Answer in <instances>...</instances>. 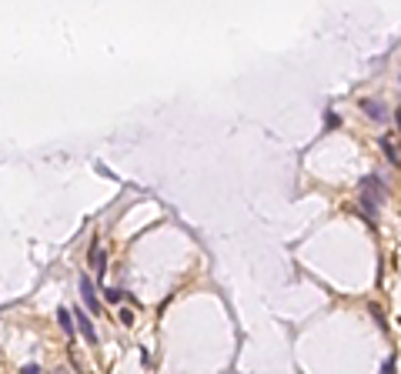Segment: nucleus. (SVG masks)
<instances>
[{"instance_id":"nucleus-1","label":"nucleus","mask_w":401,"mask_h":374,"mask_svg":"<svg viewBox=\"0 0 401 374\" xmlns=\"http://www.w3.org/2000/svg\"><path fill=\"white\" fill-rule=\"evenodd\" d=\"M358 190H361V201H371V204H381V201H384V181L378 177V174L361 177Z\"/></svg>"},{"instance_id":"nucleus-2","label":"nucleus","mask_w":401,"mask_h":374,"mask_svg":"<svg viewBox=\"0 0 401 374\" xmlns=\"http://www.w3.org/2000/svg\"><path fill=\"white\" fill-rule=\"evenodd\" d=\"M71 318H74V327H77V331H80V334L87 337L91 344H97V331H94V324H91V318H87L84 311H74Z\"/></svg>"},{"instance_id":"nucleus-3","label":"nucleus","mask_w":401,"mask_h":374,"mask_svg":"<svg viewBox=\"0 0 401 374\" xmlns=\"http://www.w3.org/2000/svg\"><path fill=\"white\" fill-rule=\"evenodd\" d=\"M361 111L368 114L371 120H378V124H384V120H388V111H384L381 100H371V97H364V100H361Z\"/></svg>"},{"instance_id":"nucleus-4","label":"nucleus","mask_w":401,"mask_h":374,"mask_svg":"<svg viewBox=\"0 0 401 374\" xmlns=\"http://www.w3.org/2000/svg\"><path fill=\"white\" fill-rule=\"evenodd\" d=\"M87 257H91V267H94V278H104V271H107V254H104V247L94 244Z\"/></svg>"},{"instance_id":"nucleus-5","label":"nucleus","mask_w":401,"mask_h":374,"mask_svg":"<svg viewBox=\"0 0 401 374\" xmlns=\"http://www.w3.org/2000/svg\"><path fill=\"white\" fill-rule=\"evenodd\" d=\"M80 298H84V304H87V307H91V311H100V301L94 298V284H91V278H87V274H84V278H80Z\"/></svg>"},{"instance_id":"nucleus-6","label":"nucleus","mask_w":401,"mask_h":374,"mask_svg":"<svg viewBox=\"0 0 401 374\" xmlns=\"http://www.w3.org/2000/svg\"><path fill=\"white\" fill-rule=\"evenodd\" d=\"M57 321H60V327H64V334H67V337H74V334H77L74 318H71V311H67V307H60V311H57Z\"/></svg>"},{"instance_id":"nucleus-7","label":"nucleus","mask_w":401,"mask_h":374,"mask_svg":"<svg viewBox=\"0 0 401 374\" xmlns=\"http://www.w3.org/2000/svg\"><path fill=\"white\" fill-rule=\"evenodd\" d=\"M378 144H381L384 157H388V164H395V167H398V150H395V144H391V137H381Z\"/></svg>"},{"instance_id":"nucleus-8","label":"nucleus","mask_w":401,"mask_h":374,"mask_svg":"<svg viewBox=\"0 0 401 374\" xmlns=\"http://www.w3.org/2000/svg\"><path fill=\"white\" fill-rule=\"evenodd\" d=\"M104 298L111 301V304H120V301H127V294H124V291H117V287H107V291H104Z\"/></svg>"},{"instance_id":"nucleus-9","label":"nucleus","mask_w":401,"mask_h":374,"mask_svg":"<svg viewBox=\"0 0 401 374\" xmlns=\"http://www.w3.org/2000/svg\"><path fill=\"white\" fill-rule=\"evenodd\" d=\"M381 374H395V354L388 357V361H384V368H381Z\"/></svg>"},{"instance_id":"nucleus-10","label":"nucleus","mask_w":401,"mask_h":374,"mask_svg":"<svg viewBox=\"0 0 401 374\" xmlns=\"http://www.w3.org/2000/svg\"><path fill=\"white\" fill-rule=\"evenodd\" d=\"M20 374H40V368H37V364H24V368H20Z\"/></svg>"},{"instance_id":"nucleus-11","label":"nucleus","mask_w":401,"mask_h":374,"mask_svg":"<svg viewBox=\"0 0 401 374\" xmlns=\"http://www.w3.org/2000/svg\"><path fill=\"white\" fill-rule=\"evenodd\" d=\"M120 321H124V324H134V314H131V311H127V307L120 311Z\"/></svg>"},{"instance_id":"nucleus-12","label":"nucleus","mask_w":401,"mask_h":374,"mask_svg":"<svg viewBox=\"0 0 401 374\" xmlns=\"http://www.w3.org/2000/svg\"><path fill=\"white\" fill-rule=\"evenodd\" d=\"M395 124H398V131H401V107L395 111Z\"/></svg>"},{"instance_id":"nucleus-13","label":"nucleus","mask_w":401,"mask_h":374,"mask_svg":"<svg viewBox=\"0 0 401 374\" xmlns=\"http://www.w3.org/2000/svg\"><path fill=\"white\" fill-rule=\"evenodd\" d=\"M54 374H71V371H64V368H57V371H54Z\"/></svg>"}]
</instances>
